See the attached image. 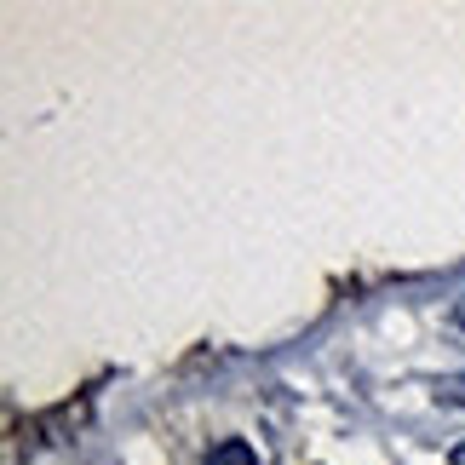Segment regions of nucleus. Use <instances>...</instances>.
I'll return each mask as SVG.
<instances>
[{
  "label": "nucleus",
  "instance_id": "nucleus-1",
  "mask_svg": "<svg viewBox=\"0 0 465 465\" xmlns=\"http://www.w3.org/2000/svg\"><path fill=\"white\" fill-rule=\"evenodd\" d=\"M207 465H259V454L247 449L242 437H230V442H219V449L207 454Z\"/></svg>",
  "mask_w": 465,
  "mask_h": 465
},
{
  "label": "nucleus",
  "instance_id": "nucleus-2",
  "mask_svg": "<svg viewBox=\"0 0 465 465\" xmlns=\"http://www.w3.org/2000/svg\"><path fill=\"white\" fill-rule=\"evenodd\" d=\"M437 397L454 402V408H465V373H442V380H437Z\"/></svg>",
  "mask_w": 465,
  "mask_h": 465
},
{
  "label": "nucleus",
  "instance_id": "nucleus-3",
  "mask_svg": "<svg viewBox=\"0 0 465 465\" xmlns=\"http://www.w3.org/2000/svg\"><path fill=\"white\" fill-rule=\"evenodd\" d=\"M449 460H454V465H465V442H460V449H454V454H449Z\"/></svg>",
  "mask_w": 465,
  "mask_h": 465
},
{
  "label": "nucleus",
  "instance_id": "nucleus-4",
  "mask_svg": "<svg viewBox=\"0 0 465 465\" xmlns=\"http://www.w3.org/2000/svg\"><path fill=\"white\" fill-rule=\"evenodd\" d=\"M460 322H465V311H460Z\"/></svg>",
  "mask_w": 465,
  "mask_h": 465
}]
</instances>
